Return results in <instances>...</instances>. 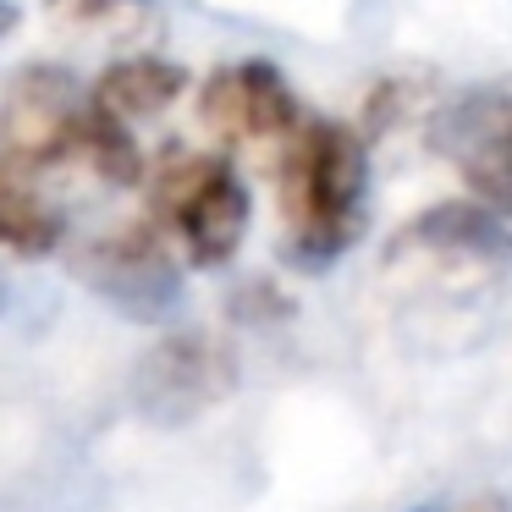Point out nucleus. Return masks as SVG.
I'll use <instances>...</instances> for the list:
<instances>
[{
  "label": "nucleus",
  "instance_id": "11",
  "mask_svg": "<svg viewBox=\"0 0 512 512\" xmlns=\"http://www.w3.org/2000/svg\"><path fill=\"white\" fill-rule=\"evenodd\" d=\"M413 512H512L507 496H496V490H468V496H441V501H424V507Z\"/></svg>",
  "mask_w": 512,
  "mask_h": 512
},
{
  "label": "nucleus",
  "instance_id": "8",
  "mask_svg": "<svg viewBox=\"0 0 512 512\" xmlns=\"http://www.w3.org/2000/svg\"><path fill=\"white\" fill-rule=\"evenodd\" d=\"M188 94V72L177 67V61L155 56V50H138V56H122L111 61V67L100 72V83H94L89 100L100 105L105 116H116V122H155V116H166L171 105Z\"/></svg>",
  "mask_w": 512,
  "mask_h": 512
},
{
  "label": "nucleus",
  "instance_id": "12",
  "mask_svg": "<svg viewBox=\"0 0 512 512\" xmlns=\"http://www.w3.org/2000/svg\"><path fill=\"white\" fill-rule=\"evenodd\" d=\"M12 28H17V6H12V0H0V39L12 34Z\"/></svg>",
  "mask_w": 512,
  "mask_h": 512
},
{
  "label": "nucleus",
  "instance_id": "7",
  "mask_svg": "<svg viewBox=\"0 0 512 512\" xmlns=\"http://www.w3.org/2000/svg\"><path fill=\"white\" fill-rule=\"evenodd\" d=\"M78 276L127 320H166L182 298L177 265L149 226H122L111 237H94L78 254Z\"/></svg>",
  "mask_w": 512,
  "mask_h": 512
},
{
  "label": "nucleus",
  "instance_id": "2",
  "mask_svg": "<svg viewBox=\"0 0 512 512\" xmlns=\"http://www.w3.org/2000/svg\"><path fill=\"white\" fill-rule=\"evenodd\" d=\"M155 215L182 243V254L199 270H215L243 248L248 237V182L221 155H166L149 177Z\"/></svg>",
  "mask_w": 512,
  "mask_h": 512
},
{
  "label": "nucleus",
  "instance_id": "6",
  "mask_svg": "<svg viewBox=\"0 0 512 512\" xmlns=\"http://www.w3.org/2000/svg\"><path fill=\"white\" fill-rule=\"evenodd\" d=\"M199 116L221 144L281 149L303 122L298 94L270 61H232L199 89Z\"/></svg>",
  "mask_w": 512,
  "mask_h": 512
},
{
  "label": "nucleus",
  "instance_id": "3",
  "mask_svg": "<svg viewBox=\"0 0 512 512\" xmlns=\"http://www.w3.org/2000/svg\"><path fill=\"white\" fill-rule=\"evenodd\" d=\"M83 111H89V94H78L72 72L50 67V61L12 72V83L0 94V160L23 171L72 160Z\"/></svg>",
  "mask_w": 512,
  "mask_h": 512
},
{
  "label": "nucleus",
  "instance_id": "10",
  "mask_svg": "<svg viewBox=\"0 0 512 512\" xmlns=\"http://www.w3.org/2000/svg\"><path fill=\"white\" fill-rule=\"evenodd\" d=\"M50 17L72 34L111 45H149V34L160 28L155 0H50Z\"/></svg>",
  "mask_w": 512,
  "mask_h": 512
},
{
  "label": "nucleus",
  "instance_id": "1",
  "mask_svg": "<svg viewBox=\"0 0 512 512\" xmlns=\"http://www.w3.org/2000/svg\"><path fill=\"white\" fill-rule=\"evenodd\" d=\"M276 204L287 221V248L298 265L320 270L364 237L369 215V149L347 122L303 116L281 144Z\"/></svg>",
  "mask_w": 512,
  "mask_h": 512
},
{
  "label": "nucleus",
  "instance_id": "5",
  "mask_svg": "<svg viewBox=\"0 0 512 512\" xmlns=\"http://www.w3.org/2000/svg\"><path fill=\"white\" fill-rule=\"evenodd\" d=\"M237 386V353L210 331H177L166 342L149 347V358L138 364L133 397L144 408V419L155 424H188L199 413H210L215 402H226Z\"/></svg>",
  "mask_w": 512,
  "mask_h": 512
},
{
  "label": "nucleus",
  "instance_id": "4",
  "mask_svg": "<svg viewBox=\"0 0 512 512\" xmlns=\"http://www.w3.org/2000/svg\"><path fill=\"white\" fill-rule=\"evenodd\" d=\"M435 155L485 210L512 221V89H474L435 116Z\"/></svg>",
  "mask_w": 512,
  "mask_h": 512
},
{
  "label": "nucleus",
  "instance_id": "9",
  "mask_svg": "<svg viewBox=\"0 0 512 512\" xmlns=\"http://www.w3.org/2000/svg\"><path fill=\"white\" fill-rule=\"evenodd\" d=\"M61 237V215L45 204L34 171L0 160V248L12 254H50Z\"/></svg>",
  "mask_w": 512,
  "mask_h": 512
}]
</instances>
